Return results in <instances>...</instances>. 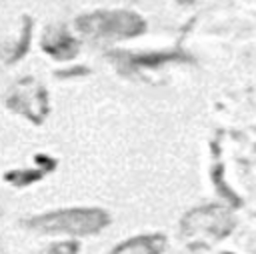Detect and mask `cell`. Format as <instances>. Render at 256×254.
<instances>
[{"mask_svg": "<svg viewBox=\"0 0 256 254\" xmlns=\"http://www.w3.org/2000/svg\"><path fill=\"white\" fill-rule=\"evenodd\" d=\"M78 32L94 42L134 38L146 30V22L140 14L128 10H98L84 14L76 20Z\"/></svg>", "mask_w": 256, "mask_h": 254, "instance_id": "obj_1", "label": "cell"}, {"mask_svg": "<svg viewBox=\"0 0 256 254\" xmlns=\"http://www.w3.org/2000/svg\"><path fill=\"white\" fill-rule=\"evenodd\" d=\"M108 220L110 218L102 208H64L34 216L28 220V226L48 234L88 236L106 228Z\"/></svg>", "mask_w": 256, "mask_h": 254, "instance_id": "obj_2", "label": "cell"}, {"mask_svg": "<svg viewBox=\"0 0 256 254\" xmlns=\"http://www.w3.org/2000/svg\"><path fill=\"white\" fill-rule=\"evenodd\" d=\"M234 228L230 212L222 206H200L182 218V232L194 240H220Z\"/></svg>", "mask_w": 256, "mask_h": 254, "instance_id": "obj_3", "label": "cell"}, {"mask_svg": "<svg viewBox=\"0 0 256 254\" xmlns=\"http://www.w3.org/2000/svg\"><path fill=\"white\" fill-rule=\"evenodd\" d=\"M8 106L20 114H24L26 118H30L32 122L40 124L42 118L46 116L48 112V98H46V92L44 88L34 82L32 78H26V80H20L12 90H10V96H8Z\"/></svg>", "mask_w": 256, "mask_h": 254, "instance_id": "obj_4", "label": "cell"}, {"mask_svg": "<svg viewBox=\"0 0 256 254\" xmlns=\"http://www.w3.org/2000/svg\"><path fill=\"white\" fill-rule=\"evenodd\" d=\"M42 48L56 60H70L78 54V42L64 26L48 28L42 36Z\"/></svg>", "mask_w": 256, "mask_h": 254, "instance_id": "obj_5", "label": "cell"}, {"mask_svg": "<svg viewBox=\"0 0 256 254\" xmlns=\"http://www.w3.org/2000/svg\"><path fill=\"white\" fill-rule=\"evenodd\" d=\"M166 240L162 234H142L124 240L108 254H162Z\"/></svg>", "mask_w": 256, "mask_h": 254, "instance_id": "obj_6", "label": "cell"}, {"mask_svg": "<svg viewBox=\"0 0 256 254\" xmlns=\"http://www.w3.org/2000/svg\"><path fill=\"white\" fill-rule=\"evenodd\" d=\"M128 60L132 66H158V64H168L172 60H184L186 56L180 52H144V54H126L122 56Z\"/></svg>", "mask_w": 256, "mask_h": 254, "instance_id": "obj_7", "label": "cell"}, {"mask_svg": "<svg viewBox=\"0 0 256 254\" xmlns=\"http://www.w3.org/2000/svg\"><path fill=\"white\" fill-rule=\"evenodd\" d=\"M34 254H78V244L76 242H56V244H48L46 248H42Z\"/></svg>", "mask_w": 256, "mask_h": 254, "instance_id": "obj_8", "label": "cell"}, {"mask_svg": "<svg viewBox=\"0 0 256 254\" xmlns=\"http://www.w3.org/2000/svg\"><path fill=\"white\" fill-rule=\"evenodd\" d=\"M180 2H192V0H180Z\"/></svg>", "mask_w": 256, "mask_h": 254, "instance_id": "obj_9", "label": "cell"}]
</instances>
